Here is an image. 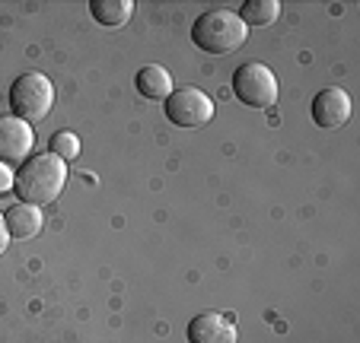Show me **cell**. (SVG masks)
<instances>
[{
  "label": "cell",
  "mask_w": 360,
  "mask_h": 343,
  "mask_svg": "<svg viewBox=\"0 0 360 343\" xmlns=\"http://www.w3.org/2000/svg\"><path fill=\"white\" fill-rule=\"evenodd\" d=\"M7 245H10V232H7V222H4V213H0V255L7 251Z\"/></svg>",
  "instance_id": "obj_15"
},
{
  "label": "cell",
  "mask_w": 360,
  "mask_h": 343,
  "mask_svg": "<svg viewBox=\"0 0 360 343\" xmlns=\"http://www.w3.org/2000/svg\"><path fill=\"white\" fill-rule=\"evenodd\" d=\"M48 147H51L48 153H55L58 159L70 162V159H77V156H80V137L70 134V130H61V134L51 137V143H48Z\"/></svg>",
  "instance_id": "obj_13"
},
{
  "label": "cell",
  "mask_w": 360,
  "mask_h": 343,
  "mask_svg": "<svg viewBox=\"0 0 360 343\" xmlns=\"http://www.w3.org/2000/svg\"><path fill=\"white\" fill-rule=\"evenodd\" d=\"M134 86H137V93H141L143 99H153V102H160V99L166 102V99H169V93L176 89V86H172L169 70L160 67V64H147V67L137 70Z\"/></svg>",
  "instance_id": "obj_10"
},
{
  "label": "cell",
  "mask_w": 360,
  "mask_h": 343,
  "mask_svg": "<svg viewBox=\"0 0 360 343\" xmlns=\"http://www.w3.org/2000/svg\"><path fill=\"white\" fill-rule=\"evenodd\" d=\"M4 222H7L10 238H35L41 232V207L20 201L4 213Z\"/></svg>",
  "instance_id": "obj_9"
},
{
  "label": "cell",
  "mask_w": 360,
  "mask_h": 343,
  "mask_svg": "<svg viewBox=\"0 0 360 343\" xmlns=\"http://www.w3.org/2000/svg\"><path fill=\"white\" fill-rule=\"evenodd\" d=\"M64 184H68V162L58 159L55 153H39L22 162V168L16 172L13 188L22 197V203L45 207V203L58 201Z\"/></svg>",
  "instance_id": "obj_1"
},
{
  "label": "cell",
  "mask_w": 360,
  "mask_h": 343,
  "mask_svg": "<svg viewBox=\"0 0 360 343\" xmlns=\"http://www.w3.org/2000/svg\"><path fill=\"white\" fill-rule=\"evenodd\" d=\"M89 13H93V20L99 22V26L118 29L131 20L134 0H93V4H89Z\"/></svg>",
  "instance_id": "obj_11"
},
{
  "label": "cell",
  "mask_w": 360,
  "mask_h": 343,
  "mask_svg": "<svg viewBox=\"0 0 360 343\" xmlns=\"http://www.w3.org/2000/svg\"><path fill=\"white\" fill-rule=\"evenodd\" d=\"M236 16L245 22V29L249 26H271V22L281 16V4L278 0H245Z\"/></svg>",
  "instance_id": "obj_12"
},
{
  "label": "cell",
  "mask_w": 360,
  "mask_h": 343,
  "mask_svg": "<svg viewBox=\"0 0 360 343\" xmlns=\"http://www.w3.org/2000/svg\"><path fill=\"white\" fill-rule=\"evenodd\" d=\"M13 184H16L13 168H10V166H4V162H0V197H4V194H10V191H13Z\"/></svg>",
  "instance_id": "obj_14"
},
{
  "label": "cell",
  "mask_w": 360,
  "mask_h": 343,
  "mask_svg": "<svg viewBox=\"0 0 360 343\" xmlns=\"http://www.w3.org/2000/svg\"><path fill=\"white\" fill-rule=\"evenodd\" d=\"M351 118V95L338 86L322 89L319 95L313 99V121L326 130H335Z\"/></svg>",
  "instance_id": "obj_8"
},
{
  "label": "cell",
  "mask_w": 360,
  "mask_h": 343,
  "mask_svg": "<svg viewBox=\"0 0 360 343\" xmlns=\"http://www.w3.org/2000/svg\"><path fill=\"white\" fill-rule=\"evenodd\" d=\"M188 343H236V321L233 315L201 311L188 321Z\"/></svg>",
  "instance_id": "obj_7"
},
{
  "label": "cell",
  "mask_w": 360,
  "mask_h": 343,
  "mask_svg": "<svg viewBox=\"0 0 360 343\" xmlns=\"http://www.w3.org/2000/svg\"><path fill=\"white\" fill-rule=\"evenodd\" d=\"M249 39V29L233 10H207L191 26V41L207 54H230Z\"/></svg>",
  "instance_id": "obj_2"
},
{
  "label": "cell",
  "mask_w": 360,
  "mask_h": 343,
  "mask_svg": "<svg viewBox=\"0 0 360 343\" xmlns=\"http://www.w3.org/2000/svg\"><path fill=\"white\" fill-rule=\"evenodd\" d=\"M233 93L249 108H268L278 99V76L259 61L239 64L233 74Z\"/></svg>",
  "instance_id": "obj_4"
},
{
  "label": "cell",
  "mask_w": 360,
  "mask_h": 343,
  "mask_svg": "<svg viewBox=\"0 0 360 343\" xmlns=\"http://www.w3.org/2000/svg\"><path fill=\"white\" fill-rule=\"evenodd\" d=\"M35 147L32 124L20 121L16 114H0V162L4 166H22Z\"/></svg>",
  "instance_id": "obj_6"
},
{
  "label": "cell",
  "mask_w": 360,
  "mask_h": 343,
  "mask_svg": "<svg viewBox=\"0 0 360 343\" xmlns=\"http://www.w3.org/2000/svg\"><path fill=\"white\" fill-rule=\"evenodd\" d=\"M166 118L176 128H201V124H207L214 118V102L198 86L172 89L169 99H166Z\"/></svg>",
  "instance_id": "obj_5"
},
{
  "label": "cell",
  "mask_w": 360,
  "mask_h": 343,
  "mask_svg": "<svg viewBox=\"0 0 360 343\" xmlns=\"http://www.w3.org/2000/svg\"><path fill=\"white\" fill-rule=\"evenodd\" d=\"M10 108L26 124L48 118V112L55 108V86H51V80L45 74H39V70H29V74L16 76L13 86H10Z\"/></svg>",
  "instance_id": "obj_3"
}]
</instances>
